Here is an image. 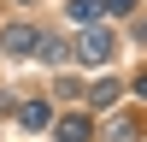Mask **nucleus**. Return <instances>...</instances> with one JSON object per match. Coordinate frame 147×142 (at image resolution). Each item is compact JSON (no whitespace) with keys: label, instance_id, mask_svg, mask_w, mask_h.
Wrapping results in <instances>:
<instances>
[{"label":"nucleus","instance_id":"1a4fd4ad","mask_svg":"<svg viewBox=\"0 0 147 142\" xmlns=\"http://www.w3.org/2000/svg\"><path fill=\"white\" fill-rule=\"evenodd\" d=\"M136 95H141V101H147V71H141V77H136Z\"/></svg>","mask_w":147,"mask_h":142},{"label":"nucleus","instance_id":"39448f33","mask_svg":"<svg viewBox=\"0 0 147 142\" xmlns=\"http://www.w3.org/2000/svg\"><path fill=\"white\" fill-rule=\"evenodd\" d=\"M35 53H41V65H65V59H71V47L59 42V36H41V42H35Z\"/></svg>","mask_w":147,"mask_h":142},{"label":"nucleus","instance_id":"7ed1b4c3","mask_svg":"<svg viewBox=\"0 0 147 142\" xmlns=\"http://www.w3.org/2000/svg\"><path fill=\"white\" fill-rule=\"evenodd\" d=\"M53 136H59V142H94V124H88L82 113H71V118L53 124Z\"/></svg>","mask_w":147,"mask_h":142},{"label":"nucleus","instance_id":"20e7f679","mask_svg":"<svg viewBox=\"0 0 147 142\" xmlns=\"http://www.w3.org/2000/svg\"><path fill=\"white\" fill-rule=\"evenodd\" d=\"M18 124H24V130H41V124H53V106H47V101H24Z\"/></svg>","mask_w":147,"mask_h":142},{"label":"nucleus","instance_id":"f257e3e1","mask_svg":"<svg viewBox=\"0 0 147 142\" xmlns=\"http://www.w3.org/2000/svg\"><path fill=\"white\" fill-rule=\"evenodd\" d=\"M77 59H82V65H106V59H112V30H106V24H82Z\"/></svg>","mask_w":147,"mask_h":142},{"label":"nucleus","instance_id":"f03ea898","mask_svg":"<svg viewBox=\"0 0 147 142\" xmlns=\"http://www.w3.org/2000/svg\"><path fill=\"white\" fill-rule=\"evenodd\" d=\"M35 42H41V36H35V24H12V30L0 36V47H6V53H35Z\"/></svg>","mask_w":147,"mask_h":142},{"label":"nucleus","instance_id":"423d86ee","mask_svg":"<svg viewBox=\"0 0 147 142\" xmlns=\"http://www.w3.org/2000/svg\"><path fill=\"white\" fill-rule=\"evenodd\" d=\"M65 18H77V24H94V18H106V0H71V6H65Z\"/></svg>","mask_w":147,"mask_h":142},{"label":"nucleus","instance_id":"6e6552de","mask_svg":"<svg viewBox=\"0 0 147 142\" xmlns=\"http://www.w3.org/2000/svg\"><path fill=\"white\" fill-rule=\"evenodd\" d=\"M106 12H112V18H124V12H136V0H106Z\"/></svg>","mask_w":147,"mask_h":142},{"label":"nucleus","instance_id":"9d476101","mask_svg":"<svg viewBox=\"0 0 147 142\" xmlns=\"http://www.w3.org/2000/svg\"><path fill=\"white\" fill-rule=\"evenodd\" d=\"M136 42H141V47H147V18H141V24H136Z\"/></svg>","mask_w":147,"mask_h":142},{"label":"nucleus","instance_id":"0eeeda50","mask_svg":"<svg viewBox=\"0 0 147 142\" xmlns=\"http://www.w3.org/2000/svg\"><path fill=\"white\" fill-rule=\"evenodd\" d=\"M112 101H118V83L100 77V83H94V106H112Z\"/></svg>","mask_w":147,"mask_h":142}]
</instances>
